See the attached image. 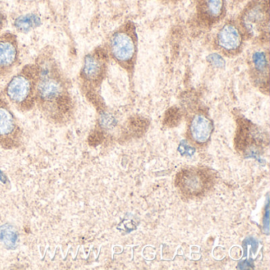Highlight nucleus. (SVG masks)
Wrapping results in <instances>:
<instances>
[{"instance_id": "1", "label": "nucleus", "mask_w": 270, "mask_h": 270, "mask_svg": "<svg viewBox=\"0 0 270 270\" xmlns=\"http://www.w3.org/2000/svg\"><path fill=\"white\" fill-rule=\"evenodd\" d=\"M34 62L38 68L36 107L51 124L67 125L74 119L76 112L73 84L59 63L54 47H43Z\"/></svg>"}, {"instance_id": "2", "label": "nucleus", "mask_w": 270, "mask_h": 270, "mask_svg": "<svg viewBox=\"0 0 270 270\" xmlns=\"http://www.w3.org/2000/svg\"><path fill=\"white\" fill-rule=\"evenodd\" d=\"M37 81V65L35 62L26 63L12 76L2 91L12 106L26 113L36 107Z\"/></svg>"}, {"instance_id": "3", "label": "nucleus", "mask_w": 270, "mask_h": 270, "mask_svg": "<svg viewBox=\"0 0 270 270\" xmlns=\"http://www.w3.org/2000/svg\"><path fill=\"white\" fill-rule=\"evenodd\" d=\"M109 56L105 47L98 46L83 58L78 74L82 92L91 102L99 106L98 91L107 74Z\"/></svg>"}, {"instance_id": "4", "label": "nucleus", "mask_w": 270, "mask_h": 270, "mask_svg": "<svg viewBox=\"0 0 270 270\" xmlns=\"http://www.w3.org/2000/svg\"><path fill=\"white\" fill-rule=\"evenodd\" d=\"M105 48L109 58L126 70H133L137 56V37L133 26L130 25L113 32Z\"/></svg>"}, {"instance_id": "5", "label": "nucleus", "mask_w": 270, "mask_h": 270, "mask_svg": "<svg viewBox=\"0 0 270 270\" xmlns=\"http://www.w3.org/2000/svg\"><path fill=\"white\" fill-rule=\"evenodd\" d=\"M213 171L207 168L191 167L184 169L177 174L175 185L184 196L196 197L203 196L214 183Z\"/></svg>"}, {"instance_id": "6", "label": "nucleus", "mask_w": 270, "mask_h": 270, "mask_svg": "<svg viewBox=\"0 0 270 270\" xmlns=\"http://www.w3.org/2000/svg\"><path fill=\"white\" fill-rule=\"evenodd\" d=\"M23 130L3 91H0V147L13 150L22 146Z\"/></svg>"}, {"instance_id": "7", "label": "nucleus", "mask_w": 270, "mask_h": 270, "mask_svg": "<svg viewBox=\"0 0 270 270\" xmlns=\"http://www.w3.org/2000/svg\"><path fill=\"white\" fill-rule=\"evenodd\" d=\"M240 26L244 35L259 39L268 31V8L267 4L257 1L249 4L242 12Z\"/></svg>"}, {"instance_id": "8", "label": "nucleus", "mask_w": 270, "mask_h": 270, "mask_svg": "<svg viewBox=\"0 0 270 270\" xmlns=\"http://www.w3.org/2000/svg\"><path fill=\"white\" fill-rule=\"evenodd\" d=\"M21 63L19 37L14 32L0 34V79L12 76Z\"/></svg>"}, {"instance_id": "9", "label": "nucleus", "mask_w": 270, "mask_h": 270, "mask_svg": "<svg viewBox=\"0 0 270 270\" xmlns=\"http://www.w3.org/2000/svg\"><path fill=\"white\" fill-rule=\"evenodd\" d=\"M245 35L235 22H227L220 27L216 37V46L221 53L235 56L240 53L244 45Z\"/></svg>"}, {"instance_id": "10", "label": "nucleus", "mask_w": 270, "mask_h": 270, "mask_svg": "<svg viewBox=\"0 0 270 270\" xmlns=\"http://www.w3.org/2000/svg\"><path fill=\"white\" fill-rule=\"evenodd\" d=\"M267 135L244 118L238 120V128L235 138L236 150L239 152H247L254 150L268 144Z\"/></svg>"}, {"instance_id": "11", "label": "nucleus", "mask_w": 270, "mask_h": 270, "mask_svg": "<svg viewBox=\"0 0 270 270\" xmlns=\"http://www.w3.org/2000/svg\"><path fill=\"white\" fill-rule=\"evenodd\" d=\"M251 78L254 84L261 89L268 88V74H269V60L268 52L262 49L253 51L250 55V62Z\"/></svg>"}, {"instance_id": "12", "label": "nucleus", "mask_w": 270, "mask_h": 270, "mask_svg": "<svg viewBox=\"0 0 270 270\" xmlns=\"http://www.w3.org/2000/svg\"><path fill=\"white\" fill-rule=\"evenodd\" d=\"M213 132V121L206 114L196 113L192 117L189 124V134L193 142L204 145L209 141Z\"/></svg>"}, {"instance_id": "13", "label": "nucleus", "mask_w": 270, "mask_h": 270, "mask_svg": "<svg viewBox=\"0 0 270 270\" xmlns=\"http://www.w3.org/2000/svg\"><path fill=\"white\" fill-rule=\"evenodd\" d=\"M198 10L200 16L208 23H217L225 13L224 0H198Z\"/></svg>"}, {"instance_id": "14", "label": "nucleus", "mask_w": 270, "mask_h": 270, "mask_svg": "<svg viewBox=\"0 0 270 270\" xmlns=\"http://www.w3.org/2000/svg\"><path fill=\"white\" fill-rule=\"evenodd\" d=\"M40 24H41V19L39 16L34 14L22 15L15 21V28L19 31L24 33L37 28Z\"/></svg>"}, {"instance_id": "15", "label": "nucleus", "mask_w": 270, "mask_h": 270, "mask_svg": "<svg viewBox=\"0 0 270 270\" xmlns=\"http://www.w3.org/2000/svg\"><path fill=\"white\" fill-rule=\"evenodd\" d=\"M181 120V113L176 108L169 109L165 116L164 122L169 127H174L178 125Z\"/></svg>"}, {"instance_id": "16", "label": "nucleus", "mask_w": 270, "mask_h": 270, "mask_svg": "<svg viewBox=\"0 0 270 270\" xmlns=\"http://www.w3.org/2000/svg\"><path fill=\"white\" fill-rule=\"evenodd\" d=\"M207 61L209 64L212 65L213 68L216 69H223L225 67L226 61L225 59L223 57L221 54L217 53V52H213V53L209 55L207 57Z\"/></svg>"}, {"instance_id": "17", "label": "nucleus", "mask_w": 270, "mask_h": 270, "mask_svg": "<svg viewBox=\"0 0 270 270\" xmlns=\"http://www.w3.org/2000/svg\"><path fill=\"white\" fill-rule=\"evenodd\" d=\"M7 23H8V17L4 10L0 7V34L2 33L4 29L5 28Z\"/></svg>"}]
</instances>
